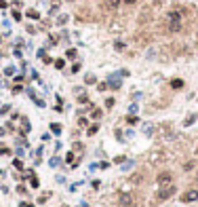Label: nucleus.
I'll return each instance as SVG.
<instances>
[{
	"label": "nucleus",
	"mask_w": 198,
	"mask_h": 207,
	"mask_svg": "<svg viewBox=\"0 0 198 207\" xmlns=\"http://www.w3.org/2000/svg\"><path fill=\"white\" fill-rule=\"evenodd\" d=\"M105 106H107V108H112V106H114V99H112V97H110V99H105Z\"/></svg>",
	"instance_id": "nucleus-18"
},
{
	"label": "nucleus",
	"mask_w": 198,
	"mask_h": 207,
	"mask_svg": "<svg viewBox=\"0 0 198 207\" xmlns=\"http://www.w3.org/2000/svg\"><path fill=\"white\" fill-rule=\"evenodd\" d=\"M127 121H129V123H131V125H135V123H137V116H129Z\"/></svg>",
	"instance_id": "nucleus-20"
},
{
	"label": "nucleus",
	"mask_w": 198,
	"mask_h": 207,
	"mask_svg": "<svg viewBox=\"0 0 198 207\" xmlns=\"http://www.w3.org/2000/svg\"><path fill=\"white\" fill-rule=\"evenodd\" d=\"M148 19H152V6H146L139 15V23H148Z\"/></svg>",
	"instance_id": "nucleus-8"
},
{
	"label": "nucleus",
	"mask_w": 198,
	"mask_h": 207,
	"mask_svg": "<svg viewBox=\"0 0 198 207\" xmlns=\"http://www.w3.org/2000/svg\"><path fill=\"white\" fill-rule=\"evenodd\" d=\"M192 167H194V163H192V161H190V163H186V165H183V169H186V171H190V169H192Z\"/></svg>",
	"instance_id": "nucleus-16"
},
{
	"label": "nucleus",
	"mask_w": 198,
	"mask_h": 207,
	"mask_svg": "<svg viewBox=\"0 0 198 207\" xmlns=\"http://www.w3.org/2000/svg\"><path fill=\"white\" fill-rule=\"evenodd\" d=\"M120 2H122V0H103V9H105L107 13H116V9H118Z\"/></svg>",
	"instance_id": "nucleus-6"
},
{
	"label": "nucleus",
	"mask_w": 198,
	"mask_h": 207,
	"mask_svg": "<svg viewBox=\"0 0 198 207\" xmlns=\"http://www.w3.org/2000/svg\"><path fill=\"white\" fill-rule=\"evenodd\" d=\"M87 83L93 85V83H95V76H93V74H89V76H87Z\"/></svg>",
	"instance_id": "nucleus-14"
},
{
	"label": "nucleus",
	"mask_w": 198,
	"mask_h": 207,
	"mask_svg": "<svg viewBox=\"0 0 198 207\" xmlns=\"http://www.w3.org/2000/svg\"><path fill=\"white\" fill-rule=\"evenodd\" d=\"M19 207H34V205H30V203H21Z\"/></svg>",
	"instance_id": "nucleus-22"
},
{
	"label": "nucleus",
	"mask_w": 198,
	"mask_h": 207,
	"mask_svg": "<svg viewBox=\"0 0 198 207\" xmlns=\"http://www.w3.org/2000/svg\"><path fill=\"white\" fill-rule=\"evenodd\" d=\"M177 192V188L173 186V184H169V186H162L160 190H158V201H164V199H171L173 195Z\"/></svg>",
	"instance_id": "nucleus-2"
},
{
	"label": "nucleus",
	"mask_w": 198,
	"mask_h": 207,
	"mask_svg": "<svg viewBox=\"0 0 198 207\" xmlns=\"http://www.w3.org/2000/svg\"><path fill=\"white\" fill-rule=\"evenodd\" d=\"M133 203H135V199H133L131 192H120V197H118V205L120 207H131Z\"/></svg>",
	"instance_id": "nucleus-4"
},
{
	"label": "nucleus",
	"mask_w": 198,
	"mask_h": 207,
	"mask_svg": "<svg viewBox=\"0 0 198 207\" xmlns=\"http://www.w3.org/2000/svg\"><path fill=\"white\" fill-rule=\"evenodd\" d=\"M87 133H89V135H95V133H97V125H93V127H91Z\"/></svg>",
	"instance_id": "nucleus-12"
},
{
	"label": "nucleus",
	"mask_w": 198,
	"mask_h": 207,
	"mask_svg": "<svg viewBox=\"0 0 198 207\" xmlns=\"http://www.w3.org/2000/svg\"><path fill=\"white\" fill-rule=\"evenodd\" d=\"M30 182H32V186H34V188H36V186H38V180H36V178H34V175H32V178H30Z\"/></svg>",
	"instance_id": "nucleus-19"
},
{
	"label": "nucleus",
	"mask_w": 198,
	"mask_h": 207,
	"mask_svg": "<svg viewBox=\"0 0 198 207\" xmlns=\"http://www.w3.org/2000/svg\"><path fill=\"white\" fill-rule=\"evenodd\" d=\"M51 129H53L55 133H59V131H61V127H59V125H57V123H53V127H51Z\"/></svg>",
	"instance_id": "nucleus-15"
},
{
	"label": "nucleus",
	"mask_w": 198,
	"mask_h": 207,
	"mask_svg": "<svg viewBox=\"0 0 198 207\" xmlns=\"http://www.w3.org/2000/svg\"><path fill=\"white\" fill-rule=\"evenodd\" d=\"M181 201L183 203H194V201H198V188H192V190L183 192L181 195Z\"/></svg>",
	"instance_id": "nucleus-5"
},
{
	"label": "nucleus",
	"mask_w": 198,
	"mask_h": 207,
	"mask_svg": "<svg viewBox=\"0 0 198 207\" xmlns=\"http://www.w3.org/2000/svg\"><path fill=\"white\" fill-rule=\"evenodd\" d=\"M28 17H32V19H38V13H36V11H28Z\"/></svg>",
	"instance_id": "nucleus-11"
},
{
	"label": "nucleus",
	"mask_w": 198,
	"mask_h": 207,
	"mask_svg": "<svg viewBox=\"0 0 198 207\" xmlns=\"http://www.w3.org/2000/svg\"><path fill=\"white\" fill-rule=\"evenodd\" d=\"M194 121H196V114H190V116L186 119V123H183V125H192Z\"/></svg>",
	"instance_id": "nucleus-10"
},
{
	"label": "nucleus",
	"mask_w": 198,
	"mask_h": 207,
	"mask_svg": "<svg viewBox=\"0 0 198 207\" xmlns=\"http://www.w3.org/2000/svg\"><path fill=\"white\" fill-rule=\"evenodd\" d=\"M183 19H186V11L183 9H173L167 13V32L177 34L183 30Z\"/></svg>",
	"instance_id": "nucleus-1"
},
{
	"label": "nucleus",
	"mask_w": 198,
	"mask_h": 207,
	"mask_svg": "<svg viewBox=\"0 0 198 207\" xmlns=\"http://www.w3.org/2000/svg\"><path fill=\"white\" fill-rule=\"evenodd\" d=\"M55 66H57V68H63V66H65V61H63V59H57V61H55Z\"/></svg>",
	"instance_id": "nucleus-13"
},
{
	"label": "nucleus",
	"mask_w": 198,
	"mask_h": 207,
	"mask_svg": "<svg viewBox=\"0 0 198 207\" xmlns=\"http://www.w3.org/2000/svg\"><path fill=\"white\" fill-rule=\"evenodd\" d=\"M114 47H116V49H118V51H122V49H124V42H116V44H114Z\"/></svg>",
	"instance_id": "nucleus-17"
},
{
	"label": "nucleus",
	"mask_w": 198,
	"mask_h": 207,
	"mask_svg": "<svg viewBox=\"0 0 198 207\" xmlns=\"http://www.w3.org/2000/svg\"><path fill=\"white\" fill-rule=\"evenodd\" d=\"M171 87H173V89H181V87H183V81H181V78H175V81H171Z\"/></svg>",
	"instance_id": "nucleus-9"
},
{
	"label": "nucleus",
	"mask_w": 198,
	"mask_h": 207,
	"mask_svg": "<svg viewBox=\"0 0 198 207\" xmlns=\"http://www.w3.org/2000/svg\"><path fill=\"white\" fill-rule=\"evenodd\" d=\"M196 182H198V175H196Z\"/></svg>",
	"instance_id": "nucleus-23"
},
{
	"label": "nucleus",
	"mask_w": 198,
	"mask_h": 207,
	"mask_svg": "<svg viewBox=\"0 0 198 207\" xmlns=\"http://www.w3.org/2000/svg\"><path fill=\"white\" fill-rule=\"evenodd\" d=\"M196 44H198V38H196Z\"/></svg>",
	"instance_id": "nucleus-24"
},
{
	"label": "nucleus",
	"mask_w": 198,
	"mask_h": 207,
	"mask_svg": "<svg viewBox=\"0 0 198 207\" xmlns=\"http://www.w3.org/2000/svg\"><path fill=\"white\" fill-rule=\"evenodd\" d=\"M196 154H198V150H196Z\"/></svg>",
	"instance_id": "nucleus-25"
},
{
	"label": "nucleus",
	"mask_w": 198,
	"mask_h": 207,
	"mask_svg": "<svg viewBox=\"0 0 198 207\" xmlns=\"http://www.w3.org/2000/svg\"><path fill=\"white\" fill-rule=\"evenodd\" d=\"M122 2H127V4H135L137 0H122Z\"/></svg>",
	"instance_id": "nucleus-21"
},
{
	"label": "nucleus",
	"mask_w": 198,
	"mask_h": 207,
	"mask_svg": "<svg viewBox=\"0 0 198 207\" xmlns=\"http://www.w3.org/2000/svg\"><path fill=\"white\" fill-rule=\"evenodd\" d=\"M156 182H158L160 186H169V184H173V173H171V171H160V173L156 175Z\"/></svg>",
	"instance_id": "nucleus-3"
},
{
	"label": "nucleus",
	"mask_w": 198,
	"mask_h": 207,
	"mask_svg": "<svg viewBox=\"0 0 198 207\" xmlns=\"http://www.w3.org/2000/svg\"><path fill=\"white\" fill-rule=\"evenodd\" d=\"M148 159H150V163H152V165H156V163H162V161H164V152H162V150H154V152H152V154L148 157Z\"/></svg>",
	"instance_id": "nucleus-7"
}]
</instances>
